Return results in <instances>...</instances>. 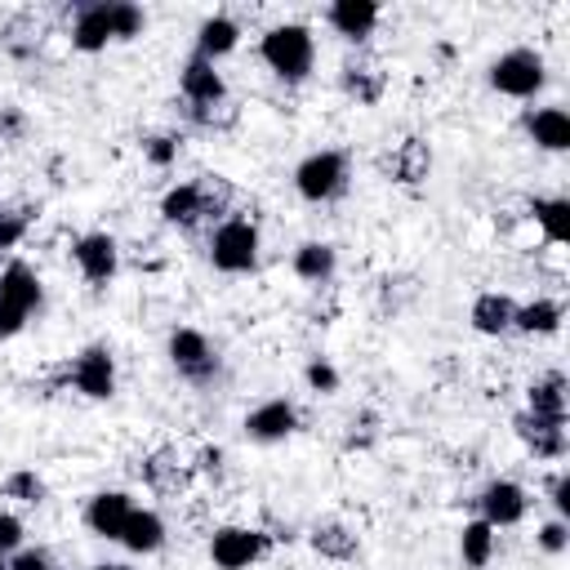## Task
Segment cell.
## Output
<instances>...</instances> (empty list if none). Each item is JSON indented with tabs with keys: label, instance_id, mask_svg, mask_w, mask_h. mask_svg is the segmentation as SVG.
<instances>
[{
	"label": "cell",
	"instance_id": "cell-1",
	"mask_svg": "<svg viewBox=\"0 0 570 570\" xmlns=\"http://www.w3.org/2000/svg\"><path fill=\"white\" fill-rule=\"evenodd\" d=\"M258 53H263V62L281 76V80H303L307 71H312V62H316V45H312V31L303 27V22H281V27H272L267 36H263V45H258Z\"/></svg>",
	"mask_w": 570,
	"mask_h": 570
},
{
	"label": "cell",
	"instance_id": "cell-2",
	"mask_svg": "<svg viewBox=\"0 0 570 570\" xmlns=\"http://www.w3.org/2000/svg\"><path fill=\"white\" fill-rule=\"evenodd\" d=\"M209 263L227 276L254 272L258 263V227L249 218H223L209 236Z\"/></svg>",
	"mask_w": 570,
	"mask_h": 570
},
{
	"label": "cell",
	"instance_id": "cell-3",
	"mask_svg": "<svg viewBox=\"0 0 570 570\" xmlns=\"http://www.w3.org/2000/svg\"><path fill=\"white\" fill-rule=\"evenodd\" d=\"M40 307V281L27 263H9L0 272V338H13L27 316Z\"/></svg>",
	"mask_w": 570,
	"mask_h": 570
},
{
	"label": "cell",
	"instance_id": "cell-4",
	"mask_svg": "<svg viewBox=\"0 0 570 570\" xmlns=\"http://www.w3.org/2000/svg\"><path fill=\"white\" fill-rule=\"evenodd\" d=\"M294 187L312 205H325V200L343 196L347 191V160H343V151H312L307 160H298Z\"/></svg>",
	"mask_w": 570,
	"mask_h": 570
},
{
	"label": "cell",
	"instance_id": "cell-5",
	"mask_svg": "<svg viewBox=\"0 0 570 570\" xmlns=\"http://www.w3.org/2000/svg\"><path fill=\"white\" fill-rule=\"evenodd\" d=\"M548 80V67L534 49H508L503 58L490 62V85L508 98H534Z\"/></svg>",
	"mask_w": 570,
	"mask_h": 570
},
{
	"label": "cell",
	"instance_id": "cell-6",
	"mask_svg": "<svg viewBox=\"0 0 570 570\" xmlns=\"http://www.w3.org/2000/svg\"><path fill=\"white\" fill-rule=\"evenodd\" d=\"M267 552V534L254 525H223L209 539V557L218 570H249Z\"/></svg>",
	"mask_w": 570,
	"mask_h": 570
},
{
	"label": "cell",
	"instance_id": "cell-7",
	"mask_svg": "<svg viewBox=\"0 0 570 570\" xmlns=\"http://www.w3.org/2000/svg\"><path fill=\"white\" fill-rule=\"evenodd\" d=\"M169 361H174V370H178L183 379H191V383H209V379L218 374V356H214L209 338H205L200 330H191V325H183V330L169 334Z\"/></svg>",
	"mask_w": 570,
	"mask_h": 570
},
{
	"label": "cell",
	"instance_id": "cell-8",
	"mask_svg": "<svg viewBox=\"0 0 570 570\" xmlns=\"http://www.w3.org/2000/svg\"><path fill=\"white\" fill-rule=\"evenodd\" d=\"M67 379L76 383V392H85L89 401H107L116 392V365H111V352L107 347H85L71 365H67Z\"/></svg>",
	"mask_w": 570,
	"mask_h": 570
},
{
	"label": "cell",
	"instance_id": "cell-9",
	"mask_svg": "<svg viewBox=\"0 0 570 570\" xmlns=\"http://www.w3.org/2000/svg\"><path fill=\"white\" fill-rule=\"evenodd\" d=\"M71 258H76L80 276L94 281V285L111 281L116 267H120V249H116V240H111L107 232H89V236H80V240L71 245Z\"/></svg>",
	"mask_w": 570,
	"mask_h": 570
},
{
	"label": "cell",
	"instance_id": "cell-10",
	"mask_svg": "<svg viewBox=\"0 0 570 570\" xmlns=\"http://www.w3.org/2000/svg\"><path fill=\"white\" fill-rule=\"evenodd\" d=\"M294 428H298V410L285 396H272V401H263V405H254L245 414V436L249 441H263V445L285 441Z\"/></svg>",
	"mask_w": 570,
	"mask_h": 570
},
{
	"label": "cell",
	"instance_id": "cell-11",
	"mask_svg": "<svg viewBox=\"0 0 570 570\" xmlns=\"http://www.w3.org/2000/svg\"><path fill=\"white\" fill-rule=\"evenodd\" d=\"M142 481H147L156 494L178 499V494L187 490V481H191V463H183V454H178L174 445H160V450H151V454L142 459Z\"/></svg>",
	"mask_w": 570,
	"mask_h": 570
},
{
	"label": "cell",
	"instance_id": "cell-12",
	"mask_svg": "<svg viewBox=\"0 0 570 570\" xmlns=\"http://www.w3.org/2000/svg\"><path fill=\"white\" fill-rule=\"evenodd\" d=\"M476 508H481V521H485L490 530H499V525H517V521L525 517L530 499H525V490H521L517 481H490V485L481 490Z\"/></svg>",
	"mask_w": 570,
	"mask_h": 570
},
{
	"label": "cell",
	"instance_id": "cell-13",
	"mask_svg": "<svg viewBox=\"0 0 570 570\" xmlns=\"http://www.w3.org/2000/svg\"><path fill=\"white\" fill-rule=\"evenodd\" d=\"M338 85H343V94H347V98H356V102L374 107V102L383 98V89H387V71H383V62H379V58L356 53V58H347V62H343Z\"/></svg>",
	"mask_w": 570,
	"mask_h": 570
},
{
	"label": "cell",
	"instance_id": "cell-14",
	"mask_svg": "<svg viewBox=\"0 0 570 570\" xmlns=\"http://www.w3.org/2000/svg\"><path fill=\"white\" fill-rule=\"evenodd\" d=\"M183 98H187V107H214V102H227V85H223V76H218V67L209 62V58H187V67H183Z\"/></svg>",
	"mask_w": 570,
	"mask_h": 570
},
{
	"label": "cell",
	"instance_id": "cell-15",
	"mask_svg": "<svg viewBox=\"0 0 570 570\" xmlns=\"http://www.w3.org/2000/svg\"><path fill=\"white\" fill-rule=\"evenodd\" d=\"M325 22H330L343 40L361 45V40L379 27V4H374V0H334V4L325 9Z\"/></svg>",
	"mask_w": 570,
	"mask_h": 570
},
{
	"label": "cell",
	"instance_id": "cell-16",
	"mask_svg": "<svg viewBox=\"0 0 570 570\" xmlns=\"http://www.w3.org/2000/svg\"><path fill=\"white\" fill-rule=\"evenodd\" d=\"M129 512H134L129 494H120V490H102V494L89 499V508H85V525H89L98 539H120Z\"/></svg>",
	"mask_w": 570,
	"mask_h": 570
},
{
	"label": "cell",
	"instance_id": "cell-17",
	"mask_svg": "<svg viewBox=\"0 0 570 570\" xmlns=\"http://www.w3.org/2000/svg\"><path fill=\"white\" fill-rule=\"evenodd\" d=\"M521 445L534 454V459H561L566 454V423H548V419H534V414H517L512 419Z\"/></svg>",
	"mask_w": 570,
	"mask_h": 570
},
{
	"label": "cell",
	"instance_id": "cell-18",
	"mask_svg": "<svg viewBox=\"0 0 570 570\" xmlns=\"http://www.w3.org/2000/svg\"><path fill=\"white\" fill-rule=\"evenodd\" d=\"M525 134H530L534 147H543V151H566V147H570V116H566L561 107L525 111Z\"/></svg>",
	"mask_w": 570,
	"mask_h": 570
},
{
	"label": "cell",
	"instance_id": "cell-19",
	"mask_svg": "<svg viewBox=\"0 0 570 570\" xmlns=\"http://www.w3.org/2000/svg\"><path fill=\"white\" fill-rule=\"evenodd\" d=\"M116 543H125V548H129L134 557H147V552H160V543H165V521H160V517H156L151 508H134Z\"/></svg>",
	"mask_w": 570,
	"mask_h": 570
},
{
	"label": "cell",
	"instance_id": "cell-20",
	"mask_svg": "<svg viewBox=\"0 0 570 570\" xmlns=\"http://www.w3.org/2000/svg\"><path fill=\"white\" fill-rule=\"evenodd\" d=\"M107 40H111L107 4H80L76 9V22H71V45L80 53H98V49H107Z\"/></svg>",
	"mask_w": 570,
	"mask_h": 570
},
{
	"label": "cell",
	"instance_id": "cell-21",
	"mask_svg": "<svg viewBox=\"0 0 570 570\" xmlns=\"http://www.w3.org/2000/svg\"><path fill=\"white\" fill-rule=\"evenodd\" d=\"M334 267H338V254H334V245H325V240H303V245L294 249V276L307 281V285H330Z\"/></svg>",
	"mask_w": 570,
	"mask_h": 570
},
{
	"label": "cell",
	"instance_id": "cell-22",
	"mask_svg": "<svg viewBox=\"0 0 570 570\" xmlns=\"http://www.w3.org/2000/svg\"><path fill=\"white\" fill-rule=\"evenodd\" d=\"M512 321H517V303L508 298V294H476V303H472V330L476 334H508L512 330Z\"/></svg>",
	"mask_w": 570,
	"mask_h": 570
},
{
	"label": "cell",
	"instance_id": "cell-23",
	"mask_svg": "<svg viewBox=\"0 0 570 570\" xmlns=\"http://www.w3.org/2000/svg\"><path fill=\"white\" fill-rule=\"evenodd\" d=\"M525 401H530V405H525V414L548 419V423H566V379H561L557 370H552V374H543V379H534Z\"/></svg>",
	"mask_w": 570,
	"mask_h": 570
},
{
	"label": "cell",
	"instance_id": "cell-24",
	"mask_svg": "<svg viewBox=\"0 0 570 570\" xmlns=\"http://www.w3.org/2000/svg\"><path fill=\"white\" fill-rule=\"evenodd\" d=\"M236 40H240V27H236V18H227V13H214V18H205V22H200V31H196V53L214 62V58L232 53V49H236Z\"/></svg>",
	"mask_w": 570,
	"mask_h": 570
},
{
	"label": "cell",
	"instance_id": "cell-25",
	"mask_svg": "<svg viewBox=\"0 0 570 570\" xmlns=\"http://www.w3.org/2000/svg\"><path fill=\"white\" fill-rule=\"evenodd\" d=\"M428 169H432V151H428L423 138H405V142L387 156V174H392L396 183H423Z\"/></svg>",
	"mask_w": 570,
	"mask_h": 570
},
{
	"label": "cell",
	"instance_id": "cell-26",
	"mask_svg": "<svg viewBox=\"0 0 570 570\" xmlns=\"http://www.w3.org/2000/svg\"><path fill=\"white\" fill-rule=\"evenodd\" d=\"M160 218L174 223V227H196L205 218V205H200V191L196 183H178L160 196Z\"/></svg>",
	"mask_w": 570,
	"mask_h": 570
},
{
	"label": "cell",
	"instance_id": "cell-27",
	"mask_svg": "<svg viewBox=\"0 0 570 570\" xmlns=\"http://www.w3.org/2000/svg\"><path fill=\"white\" fill-rule=\"evenodd\" d=\"M312 548L321 552V557H330V561H352L356 557V548H361V539H356V530L352 525H343V521H321V525H312Z\"/></svg>",
	"mask_w": 570,
	"mask_h": 570
},
{
	"label": "cell",
	"instance_id": "cell-28",
	"mask_svg": "<svg viewBox=\"0 0 570 570\" xmlns=\"http://www.w3.org/2000/svg\"><path fill=\"white\" fill-rule=\"evenodd\" d=\"M459 552H463V566H468V570H485L490 557H494V530H490L481 517L468 521L463 534H459Z\"/></svg>",
	"mask_w": 570,
	"mask_h": 570
},
{
	"label": "cell",
	"instance_id": "cell-29",
	"mask_svg": "<svg viewBox=\"0 0 570 570\" xmlns=\"http://www.w3.org/2000/svg\"><path fill=\"white\" fill-rule=\"evenodd\" d=\"M557 325H561L557 298H534V303L517 307V321H512V330H521V334H557Z\"/></svg>",
	"mask_w": 570,
	"mask_h": 570
},
{
	"label": "cell",
	"instance_id": "cell-30",
	"mask_svg": "<svg viewBox=\"0 0 570 570\" xmlns=\"http://www.w3.org/2000/svg\"><path fill=\"white\" fill-rule=\"evenodd\" d=\"M530 214H534V223L543 227L548 245H561V240H566V232H570V205H566L561 196H552V200H534Z\"/></svg>",
	"mask_w": 570,
	"mask_h": 570
},
{
	"label": "cell",
	"instance_id": "cell-31",
	"mask_svg": "<svg viewBox=\"0 0 570 570\" xmlns=\"http://www.w3.org/2000/svg\"><path fill=\"white\" fill-rule=\"evenodd\" d=\"M0 490H4V499H13V503H27V508H36V503H45V481H40L36 472H27V468H18V472H9Z\"/></svg>",
	"mask_w": 570,
	"mask_h": 570
},
{
	"label": "cell",
	"instance_id": "cell-32",
	"mask_svg": "<svg viewBox=\"0 0 570 570\" xmlns=\"http://www.w3.org/2000/svg\"><path fill=\"white\" fill-rule=\"evenodd\" d=\"M107 18H111V40H134L142 31V9L138 4L116 0V4H107Z\"/></svg>",
	"mask_w": 570,
	"mask_h": 570
},
{
	"label": "cell",
	"instance_id": "cell-33",
	"mask_svg": "<svg viewBox=\"0 0 570 570\" xmlns=\"http://www.w3.org/2000/svg\"><path fill=\"white\" fill-rule=\"evenodd\" d=\"M379 432H383V428H379V414L361 410V414H352L343 445H347V450H365V445H374V441H379Z\"/></svg>",
	"mask_w": 570,
	"mask_h": 570
},
{
	"label": "cell",
	"instance_id": "cell-34",
	"mask_svg": "<svg viewBox=\"0 0 570 570\" xmlns=\"http://www.w3.org/2000/svg\"><path fill=\"white\" fill-rule=\"evenodd\" d=\"M187 116L200 125V129H227L236 120V107L232 102H214V107H187Z\"/></svg>",
	"mask_w": 570,
	"mask_h": 570
},
{
	"label": "cell",
	"instance_id": "cell-35",
	"mask_svg": "<svg viewBox=\"0 0 570 570\" xmlns=\"http://www.w3.org/2000/svg\"><path fill=\"white\" fill-rule=\"evenodd\" d=\"M303 379H307V387L312 392H321V396H330V392H338V370L330 365V361H307V370H303Z\"/></svg>",
	"mask_w": 570,
	"mask_h": 570
},
{
	"label": "cell",
	"instance_id": "cell-36",
	"mask_svg": "<svg viewBox=\"0 0 570 570\" xmlns=\"http://www.w3.org/2000/svg\"><path fill=\"white\" fill-rule=\"evenodd\" d=\"M142 151H147V160H151V165H160V169H165V165H174V160H178V138H174V134H156V138H147V142H142Z\"/></svg>",
	"mask_w": 570,
	"mask_h": 570
},
{
	"label": "cell",
	"instance_id": "cell-37",
	"mask_svg": "<svg viewBox=\"0 0 570 570\" xmlns=\"http://www.w3.org/2000/svg\"><path fill=\"white\" fill-rule=\"evenodd\" d=\"M22 236H27V209L0 214V254H4V249H13Z\"/></svg>",
	"mask_w": 570,
	"mask_h": 570
},
{
	"label": "cell",
	"instance_id": "cell-38",
	"mask_svg": "<svg viewBox=\"0 0 570 570\" xmlns=\"http://www.w3.org/2000/svg\"><path fill=\"white\" fill-rule=\"evenodd\" d=\"M18 548H22V521L13 512H0V557H9Z\"/></svg>",
	"mask_w": 570,
	"mask_h": 570
},
{
	"label": "cell",
	"instance_id": "cell-39",
	"mask_svg": "<svg viewBox=\"0 0 570 570\" xmlns=\"http://www.w3.org/2000/svg\"><path fill=\"white\" fill-rule=\"evenodd\" d=\"M566 539H570V530H566V521H561V517L539 525V548H543V552H561V548H566Z\"/></svg>",
	"mask_w": 570,
	"mask_h": 570
},
{
	"label": "cell",
	"instance_id": "cell-40",
	"mask_svg": "<svg viewBox=\"0 0 570 570\" xmlns=\"http://www.w3.org/2000/svg\"><path fill=\"white\" fill-rule=\"evenodd\" d=\"M548 494H552V508L566 517V512H570V476H566V472H557V476L548 481Z\"/></svg>",
	"mask_w": 570,
	"mask_h": 570
},
{
	"label": "cell",
	"instance_id": "cell-41",
	"mask_svg": "<svg viewBox=\"0 0 570 570\" xmlns=\"http://www.w3.org/2000/svg\"><path fill=\"white\" fill-rule=\"evenodd\" d=\"M9 570H49V557L40 548H22V552H13Z\"/></svg>",
	"mask_w": 570,
	"mask_h": 570
},
{
	"label": "cell",
	"instance_id": "cell-42",
	"mask_svg": "<svg viewBox=\"0 0 570 570\" xmlns=\"http://www.w3.org/2000/svg\"><path fill=\"white\" fill-rule=\"evenodd\" d=\"M196 468H200V472H218V468H223V450H218V445H205Z\"/></svg>",
	"mask_w": 570,
	"mask_h": 570
},
{
	"label": "cell",
	"instance_id": "cell-43",
	"mask_svg": "<svg viewBox=\"0 0 570 570\" xmlns=\"http://www.w3.org/2000/svg\"><path fill=\"white\" fill-rule=\"evenodd\" d=\"M18 129H22V116H18L13 107H4V111H0V134H4V138H13Z\"/></svg>",
	"mask_w": 570,
	"mask_h": 570
},
{
	"label": "cell",
	"instance_id": "cell-44",
	"mask_svg": "<svg viewBox=\"0 0 570 570\" xmlns=\"http://www.w3.org/2000/svg\"><path fill=\"white\" fill-rule=\"evenodd\" d=\"M94 570H134V566H125V561H102V566H94Z\"/></svg>",
	"mask_w": 570,
	"mask_h": 570
},
{
	"label": "cell",
	"instance_id": "cell-45",
	"mask_svg": "<svg viewBox=\"0 0 570 570\" xmlns=\"http://www.w3.org/2000/svg\"><path fill=\"white\" fill-rule=\"evenodd\" d=\"M0 570H9V561H4V557H0Z\"/></svg>",
	"mask_w": 570,
	"mask_h": 570
}]
</instances>
